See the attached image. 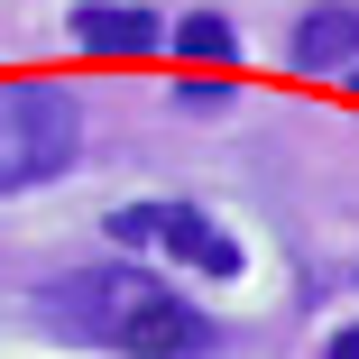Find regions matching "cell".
<instances>
[{
    "label": "cell",
    "mask_w": 359,
    "mask_h": 359,
    "mask_svg": "<svg viewBox=\"0 0 359 359\" xmlns=\"http://www.w3.org/2000/svg\"><path fill=\"white\" fill-rule=\"evenodd\" d=\"M111 240H120V249H166V258H184L194 276H240V267H249L240 240L212 222L203 203H129V212H111Z\"/></svg>",
    "instance_id": "3"
},
{
    "label": "cell",
    "mask_w": 359,
    "mask_h": 359,
    "mask_svg": "<svg viewBox=\"0 0 359 359\" xmlns=\"http://www.w3.org/2000/svg\"><path fill=\"white\" fill-rule=\"evenodd\" d=\"M175 55L203 65V74H231V65H240V28L222 10H194V19H175Z\"/></svg>",
    "instance_id": "6"
},
{
    "label": "cell",
    "mask_w": 359,
    "mask_h": 359,
    "mask_svg": "<svg viewBox=\"0 0 359 359\" xmlns=\"http://www.w3.org/2000/svg\"><path fill=\"white\" fill-rule=\"evenodd\" d=\"M285 65H295V74H341V65H359V0H313L295 19V37H285Z\"/></svg>",
    "instance_id": "5"
},
{
    "label": "cell",
    "mask_w": 359,
    "mask_h": 359,
    "mask_svg": "<svg viewBox=\"0 0 359 359\" xmlns=\"http://www.w3.org/2000/svg\"><path fill=\"white\" fill-rule=\"evenodd\" d=\"M83 148V102L65 93V83H0V194H28L46 175H65Z\"/></svg>",
    "instance_id": "2"
},
{
    "label": "cell",
    "mask_w": 359,
    "mask_h": 359,
    "mask_svg": "<svg viewBox=\"0 0 359 359\" xmlns=\"http://www.w3.org/2000/svg\"><path fill=\"white\" fill-rule=\"evenodd\" d=\"M323 359H359V332H332V350Z\"/></svg>",
    "instance_id": "8"
},
{
    "label": "cell",
    "mask_w": 359,
    "mask_h": 359,
    "mask_svg": "<svg viewBox=\"0 0 359 359\" xmlns=\"http://www.w3.org/2000/svg\"><path fill=\"white\" fill-rule=\"evenodd\" d=\"M46 313L93 341V350H120V359H212L222 350V323L194 313L175 285H157L148 267H83L74 285H55Z\"/></svg>",
    "instance_id": "1"
},
{
    "label": "cell",
    "mask_w": 359,
    "mask_h": 359,
    "mask_svg": "<svg viewBox=\"0 0 359 359\" xmlns=\"http://www.w3.org/2000/svg\"><path fill=\"white\" fill-rule=\"evenodd\" d=\"M175 111L222 120V111H231V74H184V83H175Z\"/></svg>",
    "instance_id": "7"
},
{
    "label": "cell",
    "mask_w": 359,
    "mask_h": 359,
    "mask_svg": "<svg viewBox=\"0 0 359 359\" xmlns=\"http://www.w3.org/2000/svg\"><path fill=\"white\" fill-rule=\"evenodd\" d=\"M74 46L102 55V65H138L166 46V19L148 10V0H83L74 10Z\"/></svg>",
    "instance_id": "4"
}]
</instances>
